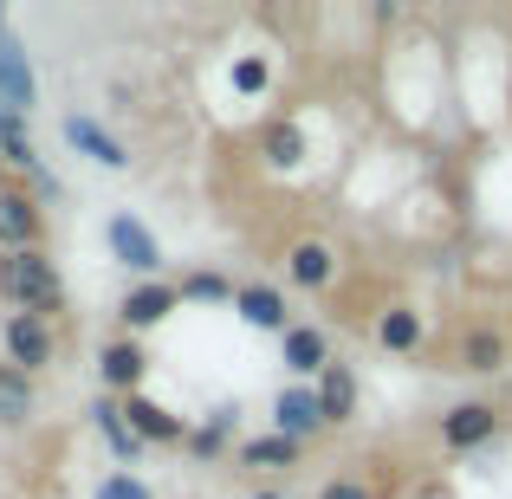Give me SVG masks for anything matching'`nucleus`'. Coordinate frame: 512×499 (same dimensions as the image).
<instances>
[{"label": "nucleus", "instance_id": "f257e3e1", "mask_svg": "<svg viewBox=\"0 0 512 499\" xmlns=\"http://www.w3.org/2000/svg\"><path fill=\"white\" fill-rule=\"evenodd\" d=\"M0 299L26 318H52L65 305V279H59V260L46 247L33 253H0Z\"/></svg>", "mask_w": 512, "mask_h": 499}, {"label": "nucleus", "instance_id": "f03ea898", "mask_svg": "<svg viewBox=\"0 0 512 499\" xmlns=\"http://www.w3.org/2000/svg\"><path fill=\"white\" fill-rule=\"evenodd\" d=\"M104 247H111L117 266H130V273H143V279H156V273L169 266V260H163V240H156L130 208H117L111 221H104Z\"/></svg>", "mask_w": 512, "mask_h": 499}, {"label": "nucleus", "instance_id": "7ed1b4c3", "mask_svg": "<svg viewBox=\"0 0 512 499\" xmlns=\"http://www.w3.org/2000/svg\"><path fill=\"white\" fill-rule=\"evenodd\" d=\"M46 234V214L26 188H0V253H33Z\"/></svg>", "mask_w": 512, "mask_h": 499}, {"label": "nucleus", "instance_id": "20e7f679", "mask_svg": "<svg viewBox=\"0 0 512 499\" xmlns=\"http://www.w3.org/2000/svg\"><path fill=\"white\" fill-rule=\"evenodd\" d=\"M0 104H7L13 117H26L39 104V78H33V59H26V46L13 39V26L0 33Z\"/></svg>", "mask_w": 512, "mask_h": 499}, {"label": "nucleus", "instance_id": "39448f33", "mask_svg": "<svg viewBox=\"0 0 512 499\" xmlns=\"http://www.w3.org/2000/svg\"><path fill=\"white\" fill-rule=\"evenodd\" d=\"M0 344H7V363H13V370H26V376L52 363V325H46V318L13 312L7 325H0Z\"/></svg>", "mask_w": 512, "mask_h": 499}, {"label": "nucleus", "instance_id": "423d86ee", "mask_svg": "<svg viewBox=\"0 0 512 499\" xmlns=\"http://www.w3.org/2000/svg\"><path fill=\"white\" fill-rule=\"evenodd\" d=\"M273 435H286V441H312V435H325V409H318L312 383L279 389V402H273Z\"/></svg>", "mask_w": 512, "mask_h": 499}, {"label": "nucleus", "instance_id": "0eeeda50", "mask_svg": "<svg viewBox=\"0 0 512 499\" xmlns=\"http://www.w3.org/2000/svg\"><path fill=\"white\" fill-rule=\"evenodd\" d=\"M143 370H150V357H143L137 337H111V344L98 350V376H104V396H137Z\"/></svg>", "mask_w": 512, "mask_h": 499}, {"label": "nucleus", "instance_id": "6e6552de", "mask_svg": "<svg viewBox=\"0 0 512 499\" xmlns=\"http://www.w3.org/2000/svg\"><path fill=\"white\" fill-rule=\"evenodd\" d=\"M65 143H72L85 163H98V169H111V175H117V169H130V150L98 124V117H78V111H72V117H65Z\"/></svg>", "mask_w": 512, "mask_h": 499}, {"label": "nucleus", "instance_id": "1a4fd4ad", "mask_svg": "<svg viewBox=\"0 0 512 499\" xmlns=\"http://www.w3.org/2000/svg\"><path fill=\"white\" fill-rule=\"evenodd\" d=\"M279 357H286V370L305 376V383H318V376L338 363V357H331V337L318 331V325H292L286 337H279Z\"/></svg>", "mask_w": 512, "mask_h": 499}, {"label": "nucleus", "instance_id": "9d476101", "mask_svg": "<svg viewBox=\"0 0 512 499\" xmlns=\"http://www.w3.org/2000/svg\"><path fill=\"white\" fill-rule=\"evenodd\" d=\"M493 435H500V409H493V402H461V409L441 415V441H448L454 454L480 448V441H493Z\"/></svg>", "mask_w": 512, "mask_h": 499}, {"label": "nucleus", "instance_id": "9b49d317", "mask_svg": "<svg viewBox=\"0 0 512 499\" xmlns=\"http://www.w3.org/2000/svg\"><path fill=\"white\" fill-rule=\"evenodd\" d=\"M124 415H130V428H137V441L143 448H175V441H188V422L182 415H169L163 402H150V396H124Z\"/></svg>", "mask_w": 512, "mask_h": 499}, {"label": "nucleus", "instance_id": "f8f14e48", "mask_svg": "<svg viewBox=\"0 0 512 499\" xmlns=\"http://www.w3.org/2000/svg\"><path fill=\"white\" fill-rule=\"evenodd\" d=\"M454 363H461L467 376H500V370H506V331L467 325V331H461V350H454Z\"/></svg>", "mask_w": 512, "mask_h": 499}, {"label": "nucleus", "instance_id": "ddd939ff", "mask_svg": "<svg viewBox=\"0 0 512 499\" xmlns=\"http://www.w3.org/2000/svg\"><path fill=\"white\" fill-rule=\"evenodd\" d=\"M175 305H182V292H175V286H156V279H143V286L124 299V331H130V337H137V331H156V325L175 312Z\"/></svg>", "mask_w": 512, "mask_h": 499}, {"label": "nucleus", "instance_id": "4468645a", "mask_svg": "<svg viewBox=\"0 0 512 499\" xmlns=\"http://www.w3.org/2000/svg\"><path fill=\"white\" fill-rule=\"evenodd\" d=\"M234 312H240V325H253V331H279L286 337V292L279 286H240V299H234Z\"/></svg>", "mask_w": 512, "mask_h": 499}, {"label": "nucleus", "instance_id": "2eb2a0df", "mask_svg": "<svg viewBox=\"0 0 512 499\" xmlns=\"http://www.w3.org/2000/svg\"><path fill=\"white\" fill-rule=\"evenodd\" d=\"M312 396H318V409H325V428H344L350 415H357V376H350L344 363H331L312 383Z\"/></svg>", "mask_w": 512, "mask_h": 499}, {"label": "nucleus", "instance_id": "dca6fc26", "mask_svg": "<svg viewBox=\"0 0 512 499\" xmlns=\"http://www.w3.org/2000/svg\"><path fill=\"white\" fill-rule=\"evenodd\" d=\"M286 273L299 279V286H312V292H325L331 279H338V253L325 247V240H299V247L286 253Z\"/></svg>", "mask_w": 512, "mask_h": 499}, {"label": "nucleus", "instance_id": "f3484780", "mask_svg": "<svg viewBox=\"0 0 512 499\" xmlns=\"http://www.w3.org/2000/svg\"><path fill=\"white\" fill-rule=\"evenodd\" d=\"M91 422H98V435L111 441V454H117V461H137V448H143V441H137V428H130V415H124V402H117V396H98Z\"/></svg>", "mask_w": 512, "mask_h": 499}, {"label": "nucleus", "instance_id": "a211bd4d", "mask_svg": "<svg viewBox=\"0 0 512 499\" xmlns=\"http://www.w3.org/2000/svg\"><path fill=\"white\" fill-rule=\"evenodd\" d=\"M33 422V376L0 363V428H26Z\"/></svg>", "mask_w": 512, "mask_h": 499}, {"label": "nucleus", "instance_id": "6ab92c4d", "mask_svg": "<svg viewBox=\"0 0 512 499\" xmlns=\"http://www.w3.org/2000/svg\"><path fill=\"white\" fill-rule=\"evenodd\" d=\"M376 344H383L389 357H409V350L422 344V318H415V305H389V312L376 318Z\"/></svg>", "mask_w": 512, "mask_h": 499}, {"label": "nucleus", "instance_id": "aec40b11", "mask_svg": "<svg viewBox=\"0 0 512 499\" xmlns=\"http://www.w3.org/2000/svg\"><path fill=\"white\" fill-rule=\"evenodd\" d=\"M0 163L39 175V150H33V137H26V117H13L7 104H0Z\"/></svg>", "mask_w": 512, "mask_h": 499}, {"label": "nucleus", "instance_id": "412c9836", "mask_svg": "<svg viewBox=\"0 0 512 499\" xmlns=\"http://www.w3.org/2000/svg\"><path fill=\"white\" fill-rule=\"evenodd\" d=\"M260 156H266L273 169H292V163L305 156V130H299V124H286V117H273V124L260 130Z\"/></svg>", "mask_w": 512, "mask_h": 499}, {"label": "nucleus", "instance_id": "4be33fe9", "mask_svg": "<svg viewBox=\"0 0 512 499\" xmlns=\"http://www.w3.org/2000/svg\"><path fill=\"white\" fill-rule=\"evenodd\" d=\"M299 448H305V441L260 435V441H247V448H240V461H247V467H292V461H299Z\"/></svg>", "mask_w": 512, "mask_h": 499}, {"label": "nucleus", "instance_id": "5701e85b", "mask_svg": "<svg viewBox=\"0 0 512 499\" xmlns=\"http://www.w3.org/2000/svg\"><path fill=\"white\" fill-rule=\"evenodd\" d=\"M227 435H234V409H221L214 422H201V428H188V448L208 461V454H221L227 448Z\"/></svg>", "mask_w": 512, "mask_h": 499}, {"label": "nucleus", "instance_id": "b1692460", "mask_svg": "<svg viewBox=\"0 0 512 499\" xmlns=\"http://www.w3.org/2000/svg\"><path fill=\"white\" fill-rule=\"evenodd\" d=\"M175 292H182V299H240V292L227 286L221 273H188V279H182Z\"/></svg>", "mask_w": 512, "mask_h": 499}, {"label": "nucleus", "instance_id": "393cba45", "mask_svg": "<svg viewBox=\"0 0 512 499\" xmlns=\"http://www.w3.org/2000/svg\"><path fill=\"white\" fill-rule=\"evenodd\" d=\"M98 499H156V493L143 487L137 474H104V480H98Z\"/></svg>", "mask_w": 512, "mask_h": 499}, {"label": "nucleus", "instance_id": "a878e982", "mask_svg": "<svg viewBox=\"0 0 512 499\" xmlns=\"http://www.w3.org/2000/svg\"><path fill=\"white\" fill-rule=\"evenodd\" d=\"M234 91H240V98L266 91V59H234Z\"/></svg>", "mask_w": 512, "mask_h": 499}, {"label": "nucleus", "instance_id": "bb28decb", "mask_svg": "<svg viewBox=\"0 0 512 499\" xmlns=\"http://www.w3.org/2000/svg\"><path fill=\"white\" fill-rule=\"evenodd\" d=\"M318 499H376L370 487H363V480H325V493Z\"/></svg>", "mask_w": 512, "mask_h": 499}, {"label": "nucleus", "instance_id": "cd10ccee", "mask_svg": "<svg viewBox=\"0 0 512 499\" xmlns=\"http://www.w3.org/2000/svg\"><path fill=\"white\" fill-rule=\"evenodd\" d=\"M253 499H286V493H253Z\"/></svg>", "mask_w": 512, "mask_h": 499}]
</instances>
